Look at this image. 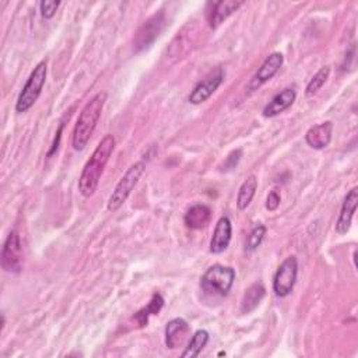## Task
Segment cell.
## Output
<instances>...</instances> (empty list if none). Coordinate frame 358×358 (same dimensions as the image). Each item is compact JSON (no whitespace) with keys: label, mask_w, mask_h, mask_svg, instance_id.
<instances>
[{"label":"cell","mask_w":358,"mask_h":358,"mask_svg":"<svg viewBox=\"0 0 358 358\" xmlns=\"http://www.w3.org/2000/svg\"><path fill=\"white\" fill-rule=\"evenodd\" d=\"M115 137L112 134H107L93 151L79 178V192L81 194V196L91 198L98 189L101 176L115 150Z\"/></svg>","instance_id":"cell-1"},{"label":"cell","mask_w":358,"mask_h":358,"mask_svg":"<svg viewBox=\"0 0 358 358\" xmlns=\"http://www.w3.org/2000/svg\"><path fill=\"white\" fill-rule=\"evenodd\" d=\"M105 102H107V93L102 91L95 94L81 109L79 119L75 125L73 137H72V146L76 151H83L87 147L98 125Z\"/></svg>","instance_id":"cell-2"},{"label":"cell","mask_w":358,"mask_h":358,"mask_svg":"<svg viewBox=\"0 0 358 358\" xmlns=\"http://www.w3.org/2000/svg\"><path fill=\"white\" fill-rule=\"evenodd\" d=\"M235 270L230 266H210L201 279L202 290L209 295L227 297L235 281Z\"/></svg>","instance_id":"cell-3"},{"label":"cell","mask_w":358,"mask_h":358,"mask_svg":"<svg viewBox=\"0 0 358 358\" xmlns=\"http://www.w3.org/2000/svg\"><path fill=\"white\" fill-rule=\"evenodd\" d=\"M144 171H146V164L143 161L134 162L133 165H130L127 168V171L123 173L120 181L116 184L115 189L112 191V194L108 199V205H107L108 212L114 213L123 206V203L127 201V198L136 188L137 182L140 181V178L144 173Z\"/></svg>","instance_id":"cell-4"},{"label":"cell","mask_w":358,"mask_h":358,"mask_svg":"<svg viewBox=\"0 0 358 358\" xmlns=\"http://www.w3.org/2000/svg\"><path fill=\"white\" fill-rule=\"evenodd\" d=\"M47 73H48V69H47V62L45 61L40 62L34 68V70L31 72L30 77L27 79L23 90H22V93L17 98V102H16V112L17 114H24L36 105V102L38 101V98L42 93V88L45 86Z\"/></svg>","instance_id":"cell-5"},{"label":"cell","mask_w":358,"mask_h":358,"mask_svg":"<svg viewBox=\"0 0 358 358\" xmlns=\"http://www.w3.org/2000/svg\"><path fill=\"white\" fill-rule=\"evenodd\" d=\"M165 27V15L164 12H158L147 19L137 30L133 38V49L136 54L143 52L144 49L150 48L154 41L159 37Z\"/></svg>","instance_id":"cell-6"},{"label":"cell","mask_w":358,"mask_h":358,"mask_svg":"<svg viewBox=\"0 0 358 358\" xmlns=\"http://www.w3.org/2000/svg\"><path fill=\"white\" fill-rule=\"evenodd\" d=\"M297 276H298V260L295 256H288L279 266L273 277L274 294L280 298L288 297L294 290V286L297 283Z\"/></svg>","instance_id":"cell-7"},{"label":"cell","mask_w":358,"mask_h":358,"mask_svg":"<svg viewBox=\"0 0 358 358\" xmlns=\"http://www.w3.org/2000/svg\"><path fill=\"white\" fill-rule=\"evenodd\" d=\"M0 262H2V269L6 273L17 274L23 269V249H22V241L17 231H10L8 238L5 240L3 248H2V256H0Z\"/></svg>","instance_id":"cell-8"},{"label":"cell","mask_w":358,"mask_h":358,"mask_svg":"<svg viewBox=\"0 0 358 358\" xmlns=\"http://www.w3.org/2000/svg\"><path fill=\"white\" fill-rule=\"evenodd\" d=\"M284 63V56L280 52H273L270 54L265 62L260 65V68L258 69V72L254 75V77L251 79V81L248 83L247 88L249 91H255L259 87H262L265 83H267L269 80H272L279 70L281 69Z\"/></svg>","instance_id":"cell-9"},{"label":"cell","mask_w":358,"mask_h":358,"mask_svg":"<svg viewBox=\"0 0 358 358\" xmlns=\"http://www.w3.org/2000/svg\"><path fill=\"white\" fill-rule=\"evenodd\" d=\"M223 81H224V72L223 69H217L215 73H212L210 76H208L206 79H203L195 86V88L189 94V98H188L189 102L194 105H201L206 102L219 90Z\"/></svg>","instance_id":"cell-10"},{"label":"cell","mask_w":358,"mask_h":358,"mask_svg":"<svg viewBox=\"0 0 358 358\" xmlns=\"http://www.w3.org/2000/svg\"><path fill=\"white\" fill-rule=\"evenodd\" d=\"M242 5L244 2H241V0H221V2L209 3L206 16L210 29H217L219 26H221Z\"/></svg>","instance_id":"cell-11"},{"label":"cell","mask_w":358,"mask_h":358,"mask_svg":"<svg viewBox=\"0 0 358 358\" xmlns=\"http://www.w3.org/2000/svg\"><path fill=\"white\" fill-rule=\"evenodd\" d=\"M357 203H358V188L354 187L344 198L343 205H341V210L338 215V219L336 221L334 230L338 235H344L350 231L351 228V223H352V217L354 213L357 210Z\"/></svg>","instance_id":"cell-12"},{"label":"cell","mask_w":358,"mask_h":358,"mask_svg":"<svg viewBox=\"0 0 358 358\" xmlns=\"http://www.w3.org/2000/svg\"><path fill=\"white\" fill-rule=\"evenodd\" d=\"M233 237V224L228 217H221L215 228L212 241H210V252L215 255H220L230 247Z\"/></svg>","instance_id":"cell-13"},{"label":"cell","mask_w":358,"mask_h":358,"mask_svg":"<svg viewBox=\"0 0 358 358\" xmlns=\"http://www.w3.org/2000/svg\"><path fill=\"white\" fill-rule=\"evenodd\" d=\"M332 134H333V123L330 120H326L309 127L305 134V141L309 147L315 150H323L330 144Z\"/></svg>","instance_id":"cell-14"},{"label":"cell","mask_w":358,"mask_h":358,"mask_svg":"<svg viewBox=\"0 0 358 358\" xmlns=\"http://www.w3.org/2000/svg\"><path fill=\"white\" fill-rule=\"evenodd\" d=\"M295 98H297V91L294 88H291V87L284 88L283 91L276 94L272 98V101L263 108V116L274 118V116L283 114L284 111H287L288 108L293 107Z\"/></svg>","instance_id":"cell-15"},{"label":"cell","mask_w":358,"mask_h":358,"mask_svg":"<svg viewBox=\"0 0 358 358\" xmlns=\"http://www.w3.org/2000/svg\"><path fill=\"white\" fill-rule=\"evenodd\" d=\"M189 332V325L182 318H175L169 320L165 326V344L168 348L175 350L178 345H181L185 336Z\"/></svg>","instance_id":"cell-16"},{"label":"cell","mask_w":358,"mask_h":358,"mask_svg":"<svg viewBox=\"0 0 358 358\" xmlns=\"http://www.w3.org/2000/svg\"><path fill=\"white\" fill-rule=\"evenodd\" d=\"M210 220H212V210L206 205L192 206L184 217L185 226L191 230H202L210 223Z\"/></svg>","instance_id":"cell-17"},{"label":"cell","mask_w":358,"mask_h":358,"mask_svg":"<svg viewBox=\"0 0 358 358\" xmlns=\"http://www.w3.org/2000/svg\"><path fill=\"white\" fill-rule=\"evenodd\" d=\"M265 295H266V288L262 281H255L254 284H251L242 297L241 306H240L241 312L251 313L252 311H255L262 302V299L265 298Z\"/></svg>","instance_id":"cell-18"},{"label":"cell","mask_w":358,"mask_h":358,"mask_svg":"<svg viewBox=\"0 0 358 358\" xmlns=\"http://www.w3.org/2000/svg\"><path fill=\"white\" fill-rule=\"evenodd\" d=\"M258 191V178L255 175H249L242 182L238 195H237V208L238 210H247L254 201Z\"/></svg>","instance_id":"cell-19"},{"label":"cell","mask_w":358,"mask_h":358,"mask_svg":"<svg viewBox=\"0 0 358 358\" xmlns=\"http://www.w3.org/2000/svg\"><path fill=\"white\" fill-rule=\"evenodd\" d=\"M162 306H164L162 295L159 293H154L150 302L147 304V306H144L134 315V320L139 323L140 327H143L148 323V319L151 315H158V312L162 309Z\"/></svg>","instance_id":"cell-20"},{"label":"cell","mask_w":358,"mask_h":358,"mask_svg":"<svg viewBox=\"0 0 358 358\" xmlns=\"http://www.w3.org/2000/svg\"><path fill=\"white\" fill-rule=\"evenodd\" d=\"M209 338H210V336H209V332H208V330H205V329L198 330V332L192 336L191 341L188 343V345H187V348L184 350V352L181 354V357H182V358H195V357H199V354H201V352L203 351V348L208 345Z\"/></svg>","instance_id":"cell-21"},{"label":"cell","mask_w":358,"mask_h":358,"mask_svg":"<svg viewBox=\"0 0 358 358\" xmlns=\"http://www.w3.org/2000/svg\"><path fill=\"white\" fill-rule=\"evenodd\" d=\"M329 76H330V68H329V66L320 68V69L313 75V77L309 80V83H308V86H306V88H305V95H306V97L315 95V94L325 86V83L327 81Z\"/></svg>","instance_id":"cell-22"},{"label":"cell","mask_w":358,"mask_h":358,"mask_svg":"<svg viewBox=\"0 0 358 358\" xmlns=\"http://www.w3.org/2000/svg\"><path fill=\"white\" fill-rule=\"evenodd\" d=\"M265 235H266V227H265L263 224H260V223L256 224V226L251 230V233H249V235H248V238H247L245 251H247V252H254V251H256V249L260 247V244H262Z\"/></svg>","instance_id":"cell-23"},{"label":"cell","mask_w":358,"mask_h":358,"mask_svg":"<svg viewBox=\"0 0 358 358\" xmlns=\"http://www.w3.org/2000/svg\"><path fill=\"white\" fill-rule=\"evenodd\" d=\"M61 2L58 0H44V2L40 3V10H41V16L47 20L52 19L56 15V10L59 9Z\"/></svg>","instance_id":"cell-24"},{"label":"cell","mask_w":358,"mask_h":358,"mask_svg":"<svg viewBox=\"0 0 358 358\" xmlns=\"http://www.w3.org/2000/svg\"><path fill=\"white\" fill-rule=\"evenodd\" d=\"M280 202H281L280 194H279L276 189H273V191L269 194L267 199H266V209H267L269 212H276V210L279 209V206H280Z\"/></svg>","instance_id":"cell-25"},{"label":"cell","mask_w":358,"mask_h":358,"mask_svg":"<svg viewBox=\"0 0 358 358\" xmlns=\"http://www.w3.org/2000/svg\"><path fill=\"white\" fill-rule=\"evenodd\" d=\"M241 155H242V151L241 150H235V151H233L228 157H227V159H226V162H224V171H228V169H234L237 165H238V162H240V159H241Z\"/></svg>","instance_id":"cell-26"},{"label":"cell","mask_w":358,"mask_h":358,"mask_svg":"<svg viewBox=\"0 0 358 358\" xmlns=\"http://www.w3.org/2000/svg\"><path fill=\"white\" fill-rule=\"evenodd\" d=\"M62 130H63V123L59 126V130H58V133H56V137H55V141H54V144H52V148H51L49 153H48V157H52V154H55V151L58 150L59 143H61V137H62Z\"/></svg>","instance_id":"cell-27"}]
</instances>
